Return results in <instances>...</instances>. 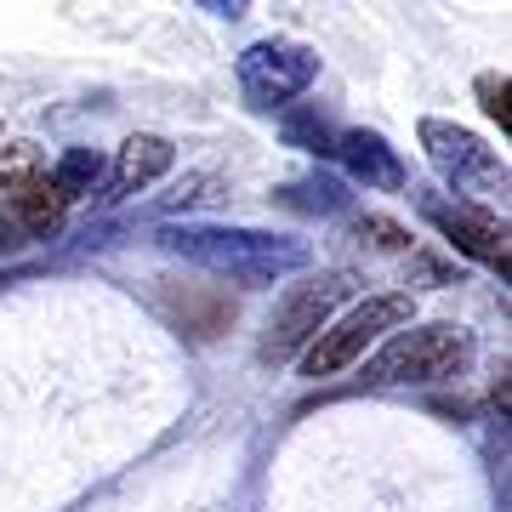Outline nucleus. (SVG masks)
<instances>
[{"label": "nucleus", "mask_w": 512, "mask_h": 512, "mask_svg": "<svg viewBox=\"0 0 512 512\" xmlns=\"http://www.w3.org/2000/svg\"><path fill=\"white\" fill-rule=\"evenodd\" d=\"M160 245L194 268H211L239 285H279L296 268H308V245L291 234H262V228H217V222H188L160 228Z\"/></svg>", "instance_id": "obj_1"}, {"label": "nucleus", "mask_w": 512, "mask_h": 512, "mask_svg": "<svg viewBox=\"0 0 512 512\" xmlns=\"http://www.w3.org/2000/svg\"><path fill=\"white\" fill-rule=\"evenodd\" d=\"M416 143L456 205H473V211H490V217H495V205H507V160L478 131L456 126V120H439V114H421Z\"/></svg>", "instance_id": "obj_2"}, {"label": "nucleus", "mask_w": 512, "mask_h": 512, "mask_svg": "<svg viewBox=\"0 0 512 512\" xmlns=\"http://www.w3.org/2000/svg\"><path fill=\"white\" fill-rule=\"evenodd\" d=\"M473 365V330L467 325H404L382 342L365 365V387H433L456 382Z\"/></svg>", "instance_id": "obj_3"}, {"label": "nucleus", "mask_w": 512, "mask_h": 512, "mask_svg": "<svg viewBox=\"0 0 512 512\" xmlns=\"http://www.w3.org/2000/svg\"><path fill=\"white\" fill-rule=\"evenodd\" d=\"M410 313H416V302H410V291H382V296H365L359 308H348L336 325H325L319 336L308 342V353L296 359L302 365V376L308 382H330V376H342L348 365H359L376 342H387L393 330L410 325Z\"/></svg>", "instance_id": "obj_4"}, {"label": "nucleus", "mask_w": 512, "mask_h": 512, "mask_svg": "<svg viewBox=\"0 0 512 512\" xmlns=\"http://www.w3.org/2000/svg\"><path fill=\"white\" fill-rule=\"evenodd\" d=\"M348 291H353L348 274H319V279L291 285V291L274 302V319H268V330H262L256 359H262V365H291V359H302L308 342L330 325V313H336V302H342Z\"/></svg>", "instance_id": "obj_5"}, {"label": "nucleus", "mask_w": 512, "mask_h": 512, "mask_svg": "<svg viewBox=\"0 0 512 512\" xmlns=\"http://www.w3.org/2000/svg\"><path fill=\"white\" fill-rule=\"evenodd\" d=\"M234 80H239V92H245L251 109H285L291 97H302L319 80V52L302 46V40H285V35L256 40V46L239 52Z\"/></svg>", "instance_id": "obj_6"}, {"label": "nucleus", "mask_w": 512, "mask_h": 512, "mask_svg": "<svg viewBox=\"0 0 512 512\" xmlns=\"http://www.w3.org/2000/svg\"><path fill=\"white\" fill-rule=\"evenodd\" d=\"M416 211L433 222L461 256H473L484 268H501V274H507V222L501 217L473 211V205H456L450 194H416Z\"/></svg>", "instance_id": "obj_7"}, {"label": "nucleus", "mask_w": 512, "mask_h": 512, "mask_svg": "<svg viewBox=\"0 0 512 512\" xmlns=\"http://www.w3.org/2000/svg\"><path fill=\"white\" fill-rule=\"evenodd\" d=\"M336 160H342V171H348L353 183H365V188H404L410 177H404V160H399V148L387 143L382 131H365V126H353L336 137V148H330Z\"/></svg>", "instance_id": "obj_8"}, {"label": "nucleus", "mask_w": 512, "mask_h": 512, "mask_svg": "<svg viewBox=\"0 0 512 512\" xmlns=\"http://www.w3.org/2000/svg\"><path fill=\"white\" fill-rule=\"evenodd\" d=\"M171 160H177V148L165 143L160 131H137V137H126L120 154H114L109 194H103V200H137L148 183H160L165 171H171Z\"/></svg>", "instance_id": "obj_9"}, {"label": "nucleus", "mask_w": 512, "mask_h": 512, "mask_svg": "<svg viewBox=\"0 0 512 512\" xmlns=\"http://www.w3.org/2000/svg\"><path fill=\"white\" fill-rule=\"evenodd\" d=\"M6 205H12V222L35 239H52L63 228V217H69V205L57 200V188L46 183V171H40L35 183H23L18 194H6Z\"/></svg>", "instance_id": "obj_10"}, {"label": "nucleus", "mask_w": 512, "mask_h": 512, "mask_svg": "<svg viewBox=\"0 0 512 512\" xmlns=\"http://www.w3.org/2000/svg\"><path fill=\"white\" fill-rule=\"evenodd\" d=\"M103 177H109V165H103V154H97V148H63V160L46 165V183L57 188V200H63V205L97 194V183H103Z\"/></svg>", "instance_id": "obj_11"}, {"label": "nucleus", "mask_w": 512, "mask_h": 512, "mask_svg": "<svg viewBox=\"0 0 512 512\" xmlns=\"http://www.w3.org/2000/svg\"><path fill=\"white\" fill-rule=\"evenodd\" d=\"M279 205H291V211H319V217H330V211H342L348 205V194H342V183L336 177H302V183L279 188Z\"/></svg>", "instance_id": "obj_12"}, {"label": "nucleus", "mask_w": 512, "mask_h": 512, "mask_svg": "<svg viewBox=\"0 0 512 512\" xmlns=\"http://www.w3.org/2000/svg\"><path fill=\"white\" fill-rule=\"evenodd\" d=\"M353 239H359V245H370V251H387V256L410 251V228H399V222L382 217V211H365V217H353Z\"/></svg>", "instance_id": "obj_13"}, {"label": "nucleus", "mask_w": 512, "mask_h": 512, "mask_svg": "<svg viewBox=\"0 0 512 512\" xmlns=\"http://www.w3.org/2000/svg\"><path fill=\"white\" fill-rule=\"evenodd\" d=\"M40 171H46V160H40V148H35V143L0 148V194H18L23 183H35Z\"/></svg>", "instance_id": "obj_14"}, {"label": "nucleus", "mask_w": 512, "mask_h": 512, "mask_svg": "<svg viewBox=\"0 0 512 512\" xmlns=\"http://www.w3.org/2000/svg\"><path fill=\"white\" fill-rule=\"evenodd\" d=\"M507 97H512V80L507 74H478V103H484V114H490L501 131H512V109H507Z\"/></svg>", "instance_id": "obj_15"}, {"label": "nucleus", "mask_w": 512, "mask_h": 512, "mask_svg": "<svg viewBox=\"0 0 512 512\" xmlns=\"http://www.w3.org/2000/svg\"><path fill=\"white\" fill-rule=\"evenodd\" d=\"M211 188H222L217 171H188L183 183H171V194H165V211H177V205H200L211 200Z\"/></svg>", "instance_id": "obj_16"}]
</instances>
